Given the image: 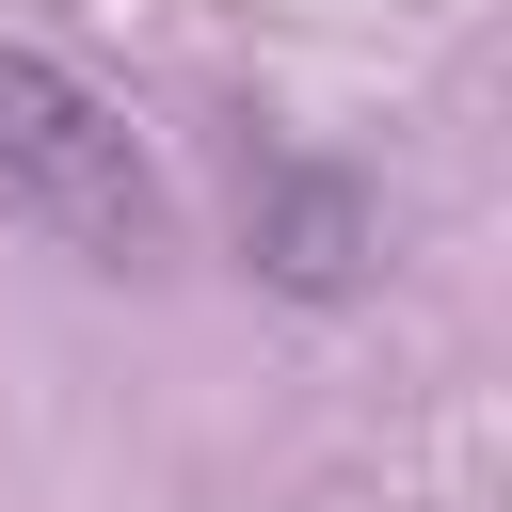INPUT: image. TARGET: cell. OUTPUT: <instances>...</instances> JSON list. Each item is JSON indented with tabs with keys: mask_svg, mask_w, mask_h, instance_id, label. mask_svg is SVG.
<instances>
[{
	"mask_svg": "<svg viewBox=\"0 0 512 512\" xmlns=\"http://www.w3.org/2000/svg\"><path fill=\"white\" fill-rule=\"evenodd\" d=\"M0 208H32V224H48L64 256H96V272L160 256V160H144L128 96L80 80V64L32 48V32H0Z\"/></svg>",
	"mask_w": 512,
	"mask_h": 512,
	"instance_id": "1",
	"label": "cell"
},
{
	"mask_svg": "<svg viewBox=\"0 0 512 512\" xmlns=\"http://www.w3.org/2000/svg\"><path fill=\"white\" fill-rule=\"evenodd\" d=\"M352 256H368V208H352L336 176H288V192H272V272H288V288H352Z\"/></svg>",
	"mask_w": 512,
	"mask_h": 512,
	"instance_id": "2",
	"label": "cell"
}]
</instances>
